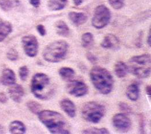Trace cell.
Here are the masks:
<instances>
[{"label": "cell", "instance_id": "6da1fadb", "mask_svg": "<svg viewBox=\"0 0 151 134\" xmlns=\"http://www.w3.org/2000/svg\"><path fill=\"white\" fill-rule=\"evenodd\" d=\"M41 122L53 134H69V126L64 117L60 113L50 110H41L38 114Z\"/></svg>", "mask_w": 151, "mask_h": 134}, {"label": "cell", "instance_id": "7a4b0ae2", "mask_svg": "<svg viewBox=\"0 0 151 134\" xmlns=\"http://www.w3.org/2000/svg\"><path fill=\"white\" fill-rule=\"evenodd\" d=\"M31 90L37 98L46 100L53 96L55 88L47 74L38 73L35 74L32 78Z\"/></svg>", "mask_w": 151, "mask_h": 134}, {"label": "cell", "instance_id": "3957f363", "mask_svg": "<svg viewBox=\"0 0 151 134\" xmlns=\"http://www.w3.org/2000/svg\"><path fill=\"white\" fill-rule=\"evenodd\" d=\"M90 77L94 87L101 94H107L113 87V79L111 73L105 68L96 66L91 68Z\"/></svg>", "mask_w": 151, "mask_h": 134}, {"label": "cell", "instance_id": "277c9868", "mask_svg": "<svg viewBox=\"0 0 151 134\" xmlns=\"http://www.w3.org/2000/svg\"><path fill=\"white\" fill-rule=\"evenodd\" d=\"M69 45L64 40L51 43L44 48L42 53L44 59L50 63H58L63 60L68 53Z\"/></svg>", "mask_w": 151, "mask_h": 134}, {"label": "cell", "instance_id": "5b68a950", "mask_svg": "<svg viewBox=\"0 0 151 134\" xmlns=\"http://www.w3.org/2000/svg\"><path fill=\"white\" fill-rule=\"evenodd\" d=\"M106 112L104 106L96 102H90L85 103L81 109L83 118L93 123H97L104 116Z\"/></svg>", "mask_w": 151, "mask_h": 134}, {"label": "cell", "instance_id": "8992f818", "mask_svg": "<svg viewBox=\"0 0 151 134\" xmlns=\"http://www.w3.org/2000/svg\"><path fill=\"white\" fill-rule=\"evenodd\" d=\"M110 18L111 14L109 9L104 5H101L95 9L91 23L94 27L100 29L108 24Z\"/></svg>", "mask_w": 151, "mask_h": 134}, {"label": "cell", "instance_id": "52a82bcc", "mask_svg": "<svg viewBox=\"0 0 151 134\" xmlns=\"http://www.w3.org/2000/svg\"><path fill=\"white\" fill-rule=\"evenodd\" d=\"M23 49L27 55L30 57H35L38 50V43L34 35H25L22 38Z\"/></svg>", "mask_w": 151, "mask_h": 134}, {"label": "cell", "instance_id": "ba28073f", "mask_svg": "<svg viewBox=\"0 0 151 134\" xmlns=\"http://www.w3.org/2000/svg\"><path fill=\"white\" fill-rule=\"evenodd\" d=\"M68 93L75 97H81L86 95L88 88L86 83L79 80H70L66 86Z\"/></svg>", "mask_w": 151, "mask_h": 134}, {"label": "cell", "instance_id": "9c48e42d", "mask_svg": "<svg viewBox=\"0 0 151 134\" xmlns=\"http://www.w3.org/2000/svg\"><path fill=\"white\" fill-rule=\"evenodd\" d=\"M113 126L119 132H127L131 128L132 122L124 113H117L112 118Z\"/></svg>", "mask_w": 151, "mask_h": 134}, {"label": "cell", "instance_id": "30bf717a", "mask_svg": "<svg viewBox=\"0 0 151 134\" xmlns=\"http://www.w3.org/2000/svg\"><path fill=\"white\" fill-rule=\"evenodd\" d=\"M9 88L8 93L10 97L15 102L19 103L24 94L23 87L18 84H14Z\"/></svg>", "mask_w": 151, "mask_h": 134}, {"label": "cell", "instance_id": "8fae6325", "mask_svg": "<svg viewBox=\"0 0 151 134\" xmlns=\"http://www.w3.org/2000/svg\"><path fill=\"white\" fill-rule=\"evenodd\" d=\"M101 46L106 49L116 50L119 47V41L115 35L109 34L104 37L101 43Z\"/></svg>", "mask_w": 151, "mask_h": 134}, {"label": "cell", "instance_id": "7c38bea8", "mask_svg": "<svg viewBox=\"0 0 151 134\" xmlns=\"http://www.w3.org/2000/svg\"><path fill=\"white\" fill-rule=\"evenodd\" d=\"M60 106L61 109L70 117L76 116V108L74 103L69 99H64L60 102Z\"/></svg>", "mask_w": 151, "mask_h": 134}, {"label": "cell", "instance_id": "4fadbf2b", "mask_svg": "<svg viewBox=\"0 0 151 134\" xmlns=\"http://www.w3.org/2000/svg\"><path fill=\"white\" fill-rule=\"evenodd\" d=\"M1 82L5 86H11L15 83L16 76L14 71L10 68L3 70L1 76Z\"/></svg>", "mask_w": 151, "mask_h": 134}, {"label": "cell", "instance_id": "5bb4252c", "mask_svg": "<svg viewBox=\"0 0 151 134\" xmlns=\"http://www.w3.org/2000/svg\"><path fill=\"white\" fill-rule=\"evenodd\" d=\"M68 18L70 21L77 26L80 25L85 23L87 19V17L86 14L82 12H71L68 14Z\"/></svg>", "mask_w": 151, "mask_h": 134}, {"label": "cell", "instance_id": "9a60e30c", "mask_svg": "<svg viewBox=\"0 0 151 134\" xmlns=\"http://www.w3.org/2000/svg\"><path fill=\"white\" fill-rule=\"evenodd\" d=\"M130 72L140 79L147 78L150 74V67H132L130 68Z\"/></svg>", "mask_w": 151, "mask_h": 134}, {"label": "cell", "instance_id": "2e32d148", "mask_svg": "<svg viewBox=\"0 0 151 134\" xmlns=\"http://www.w3.org/2000/svg\"><path fill=\"white\" fill-rule=\"evenodd\" d=\"M9 130L10 133L13 134H23L25 133L26 128L22 122L14 120L10 123Z\"/></svg>", "mask_w": 151, "mask_h": 134}, {"label": "cell", "instance_id": "e0dca14e", "mask_svg": "<svg viewBox=\"0 0 151 134\" xmlns=\"http://www.w3.org/2000/svg\"><path fill=\"white\" fill-rule=\"evenodd\" d=\"M114 70L117 77L119 78H123L127 74L129 68L124 62L119 61L114 64Z\"/></svg>", "mask_w": 151, "mask_h": 134}, {"label": "cell", "instance_id": "ac0fdd59", "mask_svg": "<svg viewBox=\"0 0 151 134\" xmlns=\"http://www.w3.org/2000/svg\"><path fill=\"white\" fill-rule=\"evenodd\" d=\"M12 31V25L10 22L0 18V42L2 41Z\"/></svg>", "mask_w": 151, "mask_h": 134}, {"label": "cell", "instance_id": "d6986e66", "mask_svg": "<svg viewBox=\"0 0 151 134\" xmlns=\"http://www.w3.org/2000/svg\"><path fill=\"white\" fill-rule=\"evenodd\" d=\"M126 94L129 99L132 101L137 100L139 96V89L137 84L133 83L130 84L126 89Z\"/></svg>", "mask_w": 151, "mask_h": 134}, {"label": "cell", "instance_id": "ffe728a7", "mask_svg": "<svg viewBox=\"0 0 151 134\" xmlns=\"http://www.w3.org/2000/svg\"><path fill=\"white\" fill-rule=\"evenodd\" d=\"M150 55L149 54H144L139 55H135L130 58L129 61L139 65L145 66L150 64Z\"/></svg>", "mask_w": 151, "mask_h": 134}, {"label": "cell", "instance_id": "44dd1931", "mask_svg": "<svg viewBox=\"0 0 151 134\" xmlns=\"http://www.w3.org/2000/svg\"><path fill=\"white\" fill-rule=\"evenodd\" d=\"M58 74L63 80L65 81H70L74 77L75 75V71L72 68L63 67L60 68Z\"/></svg>", "mask_w": 151, "mask_h": 134}, {"label": "cell", "instance_id": "7402d4cb", "mask_svg": "<svg viewBox=\"0 0 151 134\" xmlns=\"http://www.w3.org/2000/svg\"><path fill=\"white\" fill-rule=\"evenodd\" d=\"M57 33L63 37H67L70 34V30L67 25L62 20H59L55 23Z\"/></svg>", "mask_w": 151, "mask_h": 134}, {"label": "cell", "instance_id": "603a6c76", "mask_svg": "<svg viewBox=\"0 0 151 134\" xmlns=\"http://www.w3.org/2000/svg\"><path fill=\"white\" fill-rule=\"evenodd\" d=\"M67 2V0H49L48 6L50 10L58 11L63 9Z\"/></svg>", "mask_w": 151, "mask_h": 134}, {"label": "cell", "instance_id": "cb8c5ba5", "mask_svg": "<svg viewBox=\"0 0 151 134\" xmlns=\"http://www.w3.org/2000/svg\"><path fill=\"white\" fill-rule=\"evenodd\" d=\"M93 36L90 32H86L81 37V45L84 48H90L93 43Z\"/></svg>", "mask_w": 151, "mask_h": 134}, {"label": "cell", "instance_id": "d4e9b609", "mask_svg": "<svg viewBox=\"0 0 151 134\" xmlns=\"http://www.w3.org/2000/svg\"><path fill=\"white\" fill-rule=\"evenodd\" d=\"M17 2V0H0V8L5 11H8L11 9Z\"/></svg>", "mask_w": 151, "mask_h": 134}, {"label": "cell", "instance_id": "484cf974", "mask_svg": "<svg viewBox=\"0 0 151 134\" xmlns=\"http://www.w3.org/2000/svg\"><path fill=\"white\" fill-rule=\"evenodd\" d=\"M27 106L28 109L31 111L32 113L34 114H38L41 109V106L40 104L37 103L35 101L31 100L27 102Z\"/></svg>", "mask_w": 151, "mask_h": 134}, {"label": "cell", "instance_id": "4316f807", "mask_svg": "<svg viewBox=\"0 0 151 134\" xmlns=\"http://www.w3.org/2000/svg\"><path fill=\"white\" fill-rule=\"evenodd\" d=\"M82 133L85 134H108L110 133L109 131L106 128H91L84 130Z\"/></svg>", "mask_w": 151, "mask_h": 134}, {"label": "cell", "instance_id": "83f0119b", "mask_svg": "<svg viewBox=\"0 0 151 134\" xmlns=\"http://www.w3.org/2000/svg\"><path fill=\"white\" fill-rule=\"evenodd\" d=\"M18 73H19L20 79L22 81H25L28 76L29 70L26 66H23L19 68Z\"/></svg>", "mask_w": 151, "mask_h": 134}, {"label": "cell", "instance_id": "f1b7e54d", "mask_svg": "<svg viewBox=\"0 0 151 134\" xmlns=\"http://www.w3.org/2000/svg\"><path fill=\"white\" fill-rule=\"evenodd\" d=\"M7 58L11 61H15L18 58V53L16 50L11 48L6 53Z\"/></svg>", "mask_w": 151, "mask_h": 134}, {"label": "cell", "instance_id": "f546056e", "mask_svg": "<svg viewBox=\"0 0 151 134\" xmlns=\"http://www.w3.org/2000/svg\"><path fill=\"white\" fill-rule=\"evenodd\" d=\"M119 107L120 110L123 113L129 114V113H131L132 112L131 107L124 102H120L119 104Z\"/></svg>", "mask_w": 151, "mask_h": 134}, {"label": "cell", "instance_id": "4dcf8cb0", "mask_svg": "<svg viewBox=\"0 0 151 134\" xmlns=\"http://www.w3.org/2000/svg\"><path fill=\"white\" fill-rule=\"evenodd\" d=\"M109 4L114 9H120L124 4V0H108Z\"/></svg>", "mask_w": 151, "mask_h": 134}, {"label": "cell", "instance_id": "1f68e13d", "mask_svg": "<svg viewBox=\"0 0 151 134\" xmlns=\"http://www.w3.org/2000/svg\"><path fill=\"white\" fill-rule=\"evenodd\" d=\"M86 57L87 60L93 64H95L97 61V58L96 57V56L90 52H88L86 54Z\"/></svg>", "mask_w": 151, "mask_h": 134}, {"label": "cell", "instance_id": "d6a6232c", "mask_svg": "<svg viewBox=\"0 0 151 134\" xmlns=\"http://www.w3.org/2000/svg\"><path fill=\"white\" fill-rule=\"evenodd\" d=\"M145 118L142 116V115H140L139 116V128H140V133H145Z\"/></svg>", "mask_w": 151, "mask_h": 134}, {"label": "cell", "instance_id": "836d02e7", "mask_svg": "<svg viewBox=\"0 0 151 134\" xmlns=\"http://www.w3.org/2000/svg\"><path fill=\"white\" fill-rule=\"evenodd\" d=\"M37 30L38 31V32H39V34L42 35V36H44L45 35V33H46V31H45V29L44 27V25H41V24H39L37 26Z\"/></svg>", "mask_w": 151, "mask_h": 134}, {"label": "cell", "instance_id": "e575fe53", "mask_svg": "<svg viewBox=\"0 0 151 134\" xmlns=\"http://www.w3.org/2000/svg\"><path fill=\"white\" fill-rule=\"evenodd\" d=\"M8 100V98L4 93H0V103H5Z\"/></svg>", "mask_w": 151, "mask_h": 134}, {"label": "cell", "instance_id": "d590c367", "mask_svg": "<svg viewBox=\"0 0 151 134\" xmlns=\"http://www.w3.org/2000/svg\"><path fill=\"white\" fill-rule=\"evenodd\" d=\"M30 4L34 7H38L40 4V0H29Z\"/></svg>", "mask_w": 151, "mask_h": 134}, {"label": "cell", "instance_id": "8d00e7d4", "mask_svg": "<svg viewBox=\"0 0 151 134\" xmlns=\"http://www.w3.org/2000/svg\"><path fill=\"white\" fill-rule=\"evenodd\" d=\"M146 94L149 96H150V85H148L146 87Z\"/></svg>", "mask_w": 151, "mask_h": 134}, {"label": "cell", "instance_id": "74e56055", "mask_svg": "<svg viewBox=\"0 0 151 134\" xmlns=\"http://www.w3.org/2000/svg\"><path fill=\"white\" fill-rule=\"evenodd\" d=\"M83 0H73L74 4H75L76 5H77V6L80 5L83 2Z\"/></svg>", "mask_w": 151, "mask_h": 134}, {"label": "cell", "instance_id": "f35d334b", "mask_svg": "<svg viewBox=\"0 0 151 134\" xmlns=\"http://www.w3.org/2000/svg\"><path fill=\"white\" fill-rule=\"evenodd\" d=\"M147 43H148V45L150 46V32L149 34V35H148V38H147Z\"/></svg>", "mask_w": 151, "mask_h": 134}, {"label": "cell", "instance_id": "ab89813d", "mask_svg": "<svg viewBox=\"0 0 151 134\" xmlns=\"http://www.w3.org/2000/svg\"><path fill=\"white\" fill-rule=\"evenodd\" d=\"M4 129L2 127V126L0 125V133H4Z\"/></svg>", "mask_w": 151, "mask_h": 134}]
</instances>
